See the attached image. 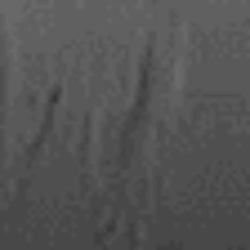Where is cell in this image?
<instances>
[{
    "mask_svg": "<svg viewBox=\"0 0 250 250\" xmlns=\"http://www.w3.org/2000/svg\"><path fill=\"white\" fill-rule=\"evenodd\" d=\"M183 31L174 27L170 36H152L143 62H139V81H134V99H130V116L121 130V147H116V206L121 219L125 214H147L152 210V183H156V166H161V143L166 130L183 103Z\"/></svg>",
    "mask_w": 250,
    "mask_h": 250,
    "instance_id": "1",
    "label": "cell"
}]
</instances>
